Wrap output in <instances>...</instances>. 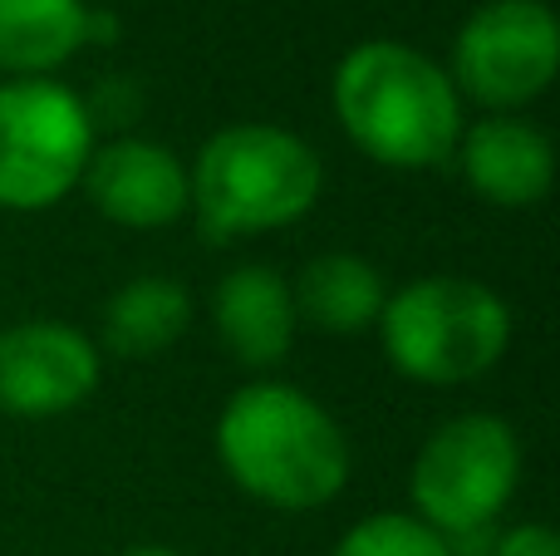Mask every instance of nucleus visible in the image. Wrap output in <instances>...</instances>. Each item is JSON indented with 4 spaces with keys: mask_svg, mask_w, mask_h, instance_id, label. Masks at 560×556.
Listing matches in <instances>:
<instances>
[{
    "mask_svg": "<svg viewBox=\"0 0 560 556\" xmlns=\"http://www.w3.org/2000/svg\"><path fill=\"white\" fill-rule=\"evenodd\" d=\"M118 556H183V552H173V547H128Z\"/></svg>",
    "mask_w": 560,
    "mask_h": 556,
    "instance_id": "obj_17",
    "label": "nucleus"
},
{
    "mask_svg": "<svg viewBox=\"0 0 560 556\" xmlns=\"http://www.w3.org/2000/svg\"><path fill=\"white\" fill-rule=\"evenodd\" d=\"M453 158L463 167V183L492 207L522 212L551 197L556 148L522 114H487L482 124H463Z\"/></svg>",
    "mask_w": 560,
    "mask_h": 556,
    "instance_id": "obj_10",
    "label": "nucleus"
},
{
    "mask_svg": "<svg viewBox=\"0 0 560 556\" xmlns=\"http://www.w3.org/2000/svg\"><path fill=\"white\" fill-rule=\"evenodd\" d=\"M339 128L364 158L398 173H428L463 138V94L433 55L404 39H364L335 65Z\"/></svg>",
    "mask_w": 560,
    "mask_h": 556,
    "instance_id": "obj_2",
    "label": "nucleus"
},
{
    "mask_svg": "<svg viewBox=\"0 0 560 556\" xmlns=\"http://www.w3.org/2000/svg\"><path fill=\"white\" fill-rule=\"evenodd\" d=\"M522 483V443L497 414H457L438 424L413 459V518L443 537H467L502 518Z\"/></svg>",
    "mask_w": 560,
    "mask_h": 556,
    "instance_id": "obj_6",
    "label": "nucleus"
},
{
    "mask_svg": "<svg viewBox=\"0 0 560 556\" xmlns=\"http://www.w3.org/2000/svg\"><path fill=\"white\" fill-rule=\"evenodd\" d=\"M560 20L546 0H487L453 39V89L492 114H516L551 89Z\"/></svg>",
    "mask_w": 560,
    "mask_h": 556,
    "instance_id": "obj_7",
    "label": "nucleus"
},
{
    "mask_svg": "<svg viewBox=\"0 0 560 556\" xmlns=\"http://www.w3.org/2000/svg\"><path fill=\"white\" fill-rule=\"evenodd\" d=\"M335 556H453V547L413 512H374L335 542Z\"/></svg>",
    "mask_w": 560,
    "mask_h": 556,
    "instance_id": "obj_15",
    "label": "nucleus"
},
{
    "mask_svg": "<svg viewBox=\"0 0 560 556\" xmlns=\"http://www.w3.org/2000/svg\"><path fill=\"white\" fill-rule=\"evenodd\" d=\"M290 296H295L300 325H315L325 335H364L384 315L388 286L378 276V266L364 262V256L325 252L300 266V276L290 281Z\"/></svg>",
    "mask_w": 560,
    "mask_h": 556,
    "instance_id": "obj_12",
    "label": "nucleus"
},
{
    "mask_svg": "<svg viewBox=\"0 0 560 556\" xmlns=\"http://www.w3.org/2000/svg\"><path fill=\"white\" fill-rule=\"evenodd\" d=\"M89 35L94 15L84 0H0V69L10 79H49Z\"/></svg>",
    "mask_w": 560,
    "mask_h": 556,
    "instance_id": "obj_13",
    "label": "nucleus"
},
{
    "mask_svg": "<svg viewBox=\"0 0 560 556\" xmlns=\"http://www.w3.org/2000/svg\"><path fill=\"white\" fill-rule=\"evenodd\" d=\"M89 202L128 232H158L187 212V167L173 148L153 138H114L94 148L84 167Z\"/></svg>",
    "mask_w": 560,
    "mask_h": 556,
    "instance_id": "obj_9",
    "label": "nucleus"
},
{
    "mask_svg": "<svg viewBox=\"0 0 560 556\" xmlns=\"http://www.w3.org/2000/svg\"><path fill=\"white\" fill-rule=\"evenodd\" d=\"M325 193V163L280 124H226L187 167V212L217 242L295 227Z\"/></svg>",
    "mask_w": 560,
    "mask_h": 556,
    "instance_id": "obj_3",
    "label": "nucleus"
},
{
    "mask_svg": "<svg viewBox=\"0 0 560 556\" xmlns=\"http://www.w3.org/2000/svg\"><path fill=\"white\" fill-rule=\"evenodd\" d=\"M104 355L65 321H15L0 331V414L55 419L98 390Z\"/></svg>",
    "mask_w": 560,
    "mask_h": 556,
    "instance_id": "obj_8",
    "label": "nucleus"
},
{
    "mask_svg": "<svg viewBox=\"0 0 560 556\" xmlns=\"http://www.w3.org/2000/svg\"><path fill=\"white\" fill-rule=\"evenodd\" d=\"M94 118L59 79L0 84V207L45 212L65 202L94 158Z\"/></svg>",
    "mask_w": 560,
    "mask_h": 556,
    "instance_id": "obj_5",
    "label": "nucleus"
},
{
    "mask_svg": "<svg viewBox=\"0 0 560 556\" xmlns=\"http://www.w3.org/2000/svg\"><path fill=\"white\" fill-rule=\"evenodd\" d=\"M212 325L222 350L246 370H276L300 331L295 296L276 266L246 262L226 271L212 291Z\"/></svg>",
    "mask_w": 560,
    "mask_h": 556,
    "instance_id": "obj_11",
    "label": "nucleus"
},
{
    "mask_svg": "<svg viewBox=\"0 0 560 556\" xmlns=\"http://www.w3.org/2000/svg\"><path fill=\"white\" fill-rule=\"evenodd\" d=\"M374 331L404 380L453 390L502 364L512 345V311L492 286L443 271L388 291Z\"/></svg>",
    "mask_w": 560,
    "mask_h": 556,
    "instance_id": "obj_4",
    "label": "nucleus"
},
{
    "mask_svg": "<svg viewBox=\"0 0 560 556\" xmlns=\"http://www.w3.org/2000/svg\"><path fill=\"white\" fill-rule=\"evenodd\" d=\"M192 325V291L173 276H138L104 305V350L118 360H158Z\"/></svg>",
    "mask_w": 560,
    "mask_h": 556,
    "instance_id": "obj_14",
    "label": "nucleus"
},
{
    "mask_svg": "<svg viewBox=\"0 0 560 556\" xmlns=\"http://www.w3.org/2000/svg\"><path fill=\"white\" fill-rule=\"evenodd\" d=\"M492 556H560V537L546 522H522L492 542Z\"/></svg>",
    "mask_w": 560,
    "mask_h": 556,
    "instance_id": "obj_16",
    "label": "nucleus"
},
{
    "mask_svg": "<svg viewBox=\"0 0 560 556\" xmlns=\"http://www.w3.org/2000/svg\"><path fill=\"white\" fill-rule=\"evenodd\" d=\"M226 478L276 512H315L349 483V439L335 414L280 380L246 384L217 419Z\"/></svg>",
    "mask_w": 560,
    "mask_h": 556,
    "instance_id": "obj_1",
    "label": "nucleus"
}]
</instances>
